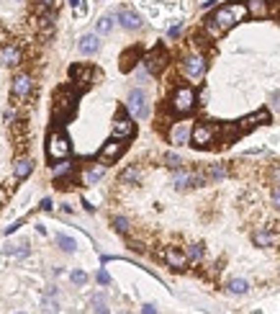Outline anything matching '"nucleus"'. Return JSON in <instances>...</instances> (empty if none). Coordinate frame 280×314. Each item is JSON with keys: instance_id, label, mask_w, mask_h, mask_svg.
Wrapping results in <instances>:
<instances>
[{"instance_id": "f257e3e1", "label": "nucleus", "mask_w": 280, "mask_h": 314, "mask_svg": "<svg viewBox=\"0 0 280 314\" xmlns=\"http://www.w3.org/2000/svg\"><path fill=\"white\" fill-rule=\"evenodd\" d=\"M244 18H247V5H244V3H229V5L219 8L214 16L206 18V31L214 39H219V36H224L231 26H237L239 21H244Z\"/></svg>"}, {"instance_id": "f03ea898", "label": "nucleus", "mask_w": 280, "mask_h": 314, "mask_svg": "<svg viewBox=\"0 0 280 314\" xmlns=\"http://www.w3.org/2000/svg\"><path fill=\"white\" fill-rule=\"evenodd\" d=\"M170 108H172V114H177V116H188L190 111L196 108V91H193L190 85H180V88L172 93Z\"/></svg>"}, {"instance_id": "7ed1b4c3", "label": "nucleus", "mask_w": 280, "mask_h": 314, "mask_svg": "<svg viewBox=\"0 0 280 314\" xmlns=\"http://www.w3.org/2000/svg\"><path fill=\"white\" fill-rule=\"evenodd\" d=\"M75 100H77V93L72 88H62L54 98V121H62V119H70L72 111H75Z\"/></svg>"}, {"instance_id": "20e7f679", "label": "nucleus", "mask_w": 280, "mask_h": 314, "mask_svg": "<svg viewBox=\"0 0 280 314\" xmlns=\"http://www.w3.org/2000/svg\"><path fill=\"white\" fill-rule=\"evenodd\" d=\"M216 137H219V126H214V124H196L190 129V144L200 147V150L211 147L216 142Z\"/></svg>"}, {"instance_id": "39448f33", "label": "nucleus", "mask_w": 280, "mask_h": 314, "mask_svg": "<svg viewBox=\"0 0 280 314\" xmlns=\"http://www.w3.org/2000/svg\"><path fill=\"white\" fill-rule=\"evenodd\" d=\"M70 139H67V134L62 131H52L49 139H47V155L52 160H64L67 155H70Z\"/></svg>"}, {"instance_id": "423d86ee", "label": "nucleus", "mask_w": 280, "mask_h": 314, "mask_svg": "<svg viewBox=\"0 0 280 314\" xmlns=\"http://www.w3.org/2000/svg\"><path fill=\"white\" fill-rule=\"evenodd\" d=\"M126 108L134 119H147L149 116V103H147V93L141 88H134L126 98Z\"/></svg>"}, {"instance_id": "0eeeda50", "label": "nucleus", "mask_w": 280, "mask_h": 314, "mask_svg": "<svg viewBox=\"0 0 280 314\" xmlns=\"http://www.w3.org/2000/svg\"><path fill=\"white\" fill-rule=\"evenodd\" d=\"M206 183V175L203 173H196V170H175L172 175V186L177 190H188V188H198V186H203Z\"/></svg>"}, {"instance_id": "6e6552de", "label": "nucleus", "mask_w": 280, "mask_h": 314, "mask_svg": "<svg viewBox=\"0 0 280 314\" xmlns=\"http://www.w3.org/2000/svg\"><path fill=\"white\" fill-rule=\"evenodd\" d=\"M183 72H185L188 80H193V83L200 80V77L206 75V57H203V54H190V57H185Z\"/></svg>"}, {"instance_id": "1a4fd4ad", "label": "nucleus", "mask_w": 280, "mask_h": 314, "mask_svg": "<svg viewBox=\"0 0 280 314\" xmlns=\"http://www.w3.org/2000/svg\"><path fill=\"white\" fill-rule=\"evenodd\" d=\"M124 152H126V142L113 137L111 142H106V144H103V150L98 152V160L103 162V165H108V162H116Z\"/></svg>"}, {"instance_id": "9d476101", "label": "nucleus", "mask_w": 280, "mask_h": 314, "mask_svg": "<svg viewBox=\"0 0 280 314\" xmlns=\"http://www.w3.org/2000/svg\"><path fill=\"white\" fill-rule=\"evenodd\" d=\"M70 77H72V83H75V88H87L93 83V77H95V70L93 67H87V64H72L70 67Z\"/></svg>"}, {"instance_id": "9b49d317", "label": "nucleus", "mask_w": 280, "mask_h": 314, "mask_svg": "<svg viewBox=\"0 0 280 314\" xmlns=\"http://www.w3.org/2000/svg\"><path fill=\"white\" fill-rule=\"evenodd\" d=\"M116 18H118V24L124 26L126 31H139L144 26L141 16L137 13V10H131V8H118L116 10Z\"/></svg>"}, {"instance_id": "f8f14e48", "label": "nucleus", "mask_w": 280, "mask_h": 314, "mask_svg": "<svg viewBox=\"0 0 280 314\" xmlns=\"http://www.w3.org/2000/svg\"><path fill=\"white\" fill-rule=\"evenodd\" d=\"M141 62H144V67H147L149 75H160V72L165 70V64H167V54H165L162 49H154V52H149Z\"/></svg>"}, {"instance_id": "ddd939ff", "label": "nucleus", "mask_w": 280, "mask_h": 314, "mask_svg": "<svg viewBox=\"0 0 280 314\" xmlns=\"http://www.w3.org/2000/svg\"><path fill=\"white\" fill-rule=\"evenodd\" d=\"M267 121H270V114H267V111H257V114L244 116L239 124H237V129H239V134H247V131L257 129L260 124H267Z\"/></svg>"}, {"instance_id": "4468645a", "label": "nucleus", "mask_w": 280, "mask_h": 314, "mask_svg": "<svg viewBox=\"0 0 280 314\" xmlns=\"http://www.w3.org/2000/svg\"><path fill=\"white\" fill-rule=\"evenodd\" d=\"M134 134H137V124H134L129 116H118L113 121V137L116 139H129Z\"/></svg>"}, {"instance_id": "2eb2a0df", "label": "nucleus", "mask_w": 280, "mask_h": 314, "mask_svg": "<svg viewBox=\"0 0 280 314\" xmlns=\"http://www.w3.org/2000/svg\"><path fill=\"white\" fill-rule=\"evenodd\" d=\"M31 91H33V80H31V75H16V80H13V95L18 98V100H24V98H28L31 95Z\"/></svg>"}, {"instance_id": "dca6fc26", "label": "nucleus", "mask_w": 280, "mask_h": 314, "mask_svg": "<svg viewBox=\"0 0 280 314\" xmlns=\"http://www.w3.org/2000/svg\"><path fill=\"white\" fill-rule=\"evenodd\" d=\"M170 142L172 144H188L190 142V124L188 121H177L170 129Z\"/></svg>"}, {"instance_id": "f3484780", "label": "nucleus", "mask_w": 280, "mask_h": 314, "mask_svg": "<svg viewBox=\"0 0 280 314\" xmlns=\"http://www.w3.org/2000/svg\"><path fill=\"white\" fill-rule=\"evenodd\" d=\"M80 52L85 54V57H93V54L100 49V39H98V33H85V36H80Z\"/></svg>"}, {"instance_id": "a211bd4d", "label": "nucleus", "mask_w": 280, "mask_h": 314, "mask_svg": "<svg viewBox=\"0 0 280 314\" xmlns=\"http://www.w3.org/2000/svg\"><path fill=\"white\" fill-rule=\"evenodd\" d=\"M162 257H165V263H167V265H172V268H177V271H183V268L188 265V257H185V252H180V250H175V248H170V250H165V252H162Z\"/></svg>"}, {"instance_id": "6ab92c4d", "label": "nucleus", "mask_w": 280, "mask_h": 314, "mask_svg": "<svg viewBox=\"0 0 280 314\" xmlns=\"http://www.w3.org/2000/svg\"><path fill=\"white\" fill-rule=\"evenodd\" d=\"M31 170H33V160H31V157H18L16 165H13V173H16L18 181L28 178V175H31Z\"/></svg>"}, {"instance_id": "aec40b11", "label": "nucleus", "mask_w": 280, "mask_h": 314, "mask_svg": "<svg viewBox=\"0 0 280 314\" xmlns=\"http://www.w3.org/2000/svg\"><path fill=\"white\" fill-rule=\"evenodd\" d=\"M21 60H24V52H21L16 44H8V47L3 49V62L8 64V67H16V64H21Z\"/></svg>"}, {"instance_id": "412c9836", "label": "nucleus", "mask_w": 280, "mask_h": 314, "mask_svg": "<svg viewBox=\"0 0 280 314\" xmlns=\"http://www.w3.org/2000/svg\"><path fill=\"white\" fill-rule=\"evenodd\" d=\"M247 16L254 18H267V0H247Z\"/></svg>"}, {"instance_id": "4be33fe9", "label": "nucleus", "mask_w": 280, "mask_h": 314, "mask_svg": "<svg viewBox=\"0 0 280 314\" xmlns=\"http://www.w3.org/2000/svg\"><path fill=\"white\" fill-rule=\"evenodd\" d=\"M103 175H106V165H95V167H90V170H85L83 183H85V186H95Z\"/></svg>"}, {"instance_id": "5701e85b", "label": "nucleus", "mask_w": 280, "mask_h": 314, "mask_svg": "<svg viewBox=\"0 0 280 314\" xmlns=\"http://www.w3.org/2000/svg\"><path fill=\"white\" fill-rule=\"evenodd\" d=\"M252 240H254L257 248H270V245L275 242V234H273L270 229H257V232L252 234Z\"/></svg>"}, {"instance_id": "b1692460", "label": "nucleus", "mask_w": 280, "mask_h": 314, "mask_svg": "<svg viewBox=\"0 0 280 314\" xmlns=\"http://www.w3.org/2000/svg\"><path fill=\"white\" fill-rule=\"evenodd\" d=\"M141 181V170L137 165H129L124 173H121V183H139Z\"/></svg>"}, {"instance_id": "393cba45", "label": "nucleus", "mask_w": 280, "mask_h": 314, "mask_svg": "<svg viewBox=\"0 0 280 314\" xmlns=\"http://www.w3.org/2000/svg\"><path fill=\"white\" fill-rule=\"evenodd\" d=\"M113 26H116V16H113V13L100 16V21H98V33H111V31H113Z\"/></svg>"}, {"instance_id": "a878e982", "label": "nucleus", "mask_w": 280, "mask_h": 314, "mask_svg": "<svg viewBox=\"0 0 280 314\" xmlns=\"http://www.w3.org/2000/svg\"><path fill=\"white\" fill-rule=\"evenodd\" d=\"M72 167H75V165L64 157V160H59L57 165L52 167V175H54V178H62V175H67V173H72Z\"/></svg>"}, {"instance_id": "bb28decb", "label": "nucleus", "mask_w": 280, "mask_h": 314, "mask_svg": "<svg viewBox=\"0 0 280 314\" xmlns=\"http://www.w3.org/2000/svg\"><path fill=\"white\" fill-rule=\"evenodd\" d=\"M137 54H139L137 49H129V52L124 54V57H121V70H124V72H129L131 67L137 64Z\"/></svg>"}, {"instance_id": "cd10ccee", "label": "nucleus", "mask_w": 280, "mask_h": 314, "mask_svg": "<svg viewBox=\"0 0 280 314\" xmlns=\"http://www.w3.org/2000/svg\"><path fill=\"white\" fill-rule=\"evenodd\" d=\"M185 257L193 263H200L203 260V245H190V248L185 250Z\"/></svg>"}, {"instance_id": "c85d7f7f", "label": "nucleus", "mask_w": 280, "mask_h": 314, "mask_svg": "<svg viewBox=\"0 0 280 314\" xmlns=\"http://www.w3.org/2000/svg\"><path fill=\"white\" fill-rule=\"evenodd\" d=\"M93 312H95V314H111V309H108V304H106V296H103V294H95V296H93Z\"/></svg>"}, {"instance_id": "c756f323", "label": "nucleus", "mask_w": 280, "mask_h": 314, "mask_svg": "<svg viewBox=\"0 0 280 314\" xmlns=\"http://www.w3.org/2000/svg\"><path fill=\"white\" fill-rule=\"evenodd\" d=\"M229 291H231V294H247V291H250V283L247 281H244V278H234V281L229 283Z\"/></svg>"}, {"instance_id": "7c9ffc66", "label": "nucleus", "mask_w": 280, "mask_h": 314, "mask_svg": "<svg viewBox=\"0 0 280 314\" xmlns=\"http://www.w3.org/2000/svg\"><path fill=\"white\" fill-rule=\"evenodd\" d=\"M206 175L211 178V181H221V178H226V167L224 165H208Z\"/></svg>"}, {"instance_id": "2f4dec72", "label": "nucleus", "mask_w": 280, "mask_h": 314, "mask_svg": "<svg viewBox=\"0 0 280 314\" xmlns=\"http://www.w3.org/2000/svg\"><path fill=\"white\" fill-rule=\"evenodd\" d=\"M165 162H167V167H172V170H180V167H183V157L175 155V152H167L165 155Z\"/></svg>"}, {"instance_id": "473e14b6", "label": "nucleus", "mask_w": 280, "mask_h": 314, "mask_svg": "<svg viewBox=\"0 0 280 314\" xmlns=\"http://www.w3.org/2000/svg\"><path fill=\"white\" fill-rule=\"evenodd\" d=\"M57 242H59V248H62L64 252H75V248H77L75 240H72V237H67V234H59Z\"/></svg>"}, {"instance_id": "72a5a7b5", "label": "nucleus", "mask_w": 280, "mask_h": 314, "mask_svg": "<svg viewBox=\"0 0 280 314\" xmlns=\"http://www.w3.org/2000/svg\"><path fill=\"white\" fill-rule=\"evenodd\" d=\"M70 278H72L75 286H85V283H87V273H85V271H72Z\"/></svg>"}, {"instance_id": "f704fd0d", "label": "nucleus", "mask_w": 280, "mask_h": 314, "mask_svg": "<svg viewBox=\"0 0 280 314\" xmlns=\"http://www.w3.org/2000/svg\"><path fill=\"white\" fill-rule=\"evenodd\" d=\"M5 252H8V255H18V257H26V255H28V248H26V245H16V248H8Z\"/></svg>"}, {"instance_id": "c9c22d12", "label": "nucleus", "mask_w": 280, "mask_h": 314, "mask_svg": "<svg viewBox=\"0 0 280 314\" xmlns=\"http://www.w3.org/2000/svg\"><path fill=\"white\" fill-rule=\"evenodd\" d=\"M44 312H47V314H57V301L52 299V294L44 299Z\"/></svg>"}, {"instance_id": "e433bc0d", "label": "nucleus", "mask_w": 280, "mask_h": 314, "mask_svg": "<svg viewBox=\"0 0 280 314\" xmlns=\"http://www.w3.org/2000/svg\"><path fill=\"white\" fill-rule=\"evenodd\" d=\"M113 227H116L118 232H124V234H126V232H129V219H124V217H116V219H113Z\"/></svg>"}, {"instance_id": "4c0bfd02", "label": "nucleus", "mask_w": 280, "mask_h": 314, "mask_svg": "<svg viewBox=\"0 0 280 314\" xmlns=\"http://www.w3.org/2000/svg\"><path fill=\"white\" fill-rule=\"evenodd\" d=\"M267 16H280V0H273V5H267Z\"/></svg>"}, {"instance_id": "58836bf2", "label": "nucleus", "mask_w": 280, "mask_h": 314, "mask_svg": "<svg viewBox=\"0 0 280 314\" xmlns=\"http://www.w3.org/2000/svg\"><path fill=\"white\" fill-rule=\"evenodd\" d=\"M98 283H100V286H108V283H111V276H108L106 271H98Z\"/></svg>"}, {"instance_id": "ea45409f", "label": "nucleus", "mask_w": 280, "mask_h": 314, "mask_svg": "<svg viewBox=\"0 0 280 314\" xmlns=\"http://www.w3.org/2000/svg\"><path fill=\"white\" fill-rule=\"evenodd\" d=\"M141 314H157V307L154 304H144L141 307Z\"/></svg>"}, {"instance_id": "a19ab883", "label": "nucleus", "mask_w": 280, "mask_h": 314, "mask_svg": "<svg viewBox=\"0 0 280 314\" xmlns=\"http://www.w3.org/2000/svg\"><path fill=\"white\" fill-rule=\"evenodd\" d=\"M273 204H275V206L280 209V186H278V188L273 190Z\"/></svg>"}, {"instance_id": "79ce46f5", "label": "nucleus", "mask_w": 280, "mask_h": 314, "mask_svg": "<svg viewBox=\"0 0 280 314\" xmlns=\"http://www.w3.org/2000/svg\"><path fill=\"white\" fill-rule=\"evenodd\" d=\"M177 33H180V26H177V24H175V26H172L170 31H167V36H170V39H175V36H177Z\"/></svg>"}, {"instance_id": "37998d69", "label": "nucleus", "mask_w": 280, "mask_h": 314, "mask_svg": "<svg viewBox=\"0 0 280 314\" xmlns=\"http://www.w3.org/2000/svg\"><path fill=\"white\" fill-rule=\"evenodd\" d=\"M41 209H44V211H52V198H44V201H41Z\"/></svg>"}, {"instance_id": "c03bdc74", "label": "nucleus", "mask_w": 280, "mask_h": 314, "mask_svg": "<svg viewBox=\"0 0 280 314\" xmlns=\"http://www.w3.org/2000/svg\"><path fill=\"white\" fill-rule=\"evenodd\" d=\"M70 5H72V8H77V5H80V0H70Z\"/></svg>"}, {"instance_id": "a18cd8bd", "label": "nucleus", "mask_w": 280, "mask_h": 314, "mask_svg": "<svg viewBox=\"0 0 280 314\" xmlns=\"http://www.w3.org/2000/svg\"><path fill=\"white\" fill-rule=\"evenodd\" d=\"M18 314H21V312H18Z\"/></svg>"}]
</instances>
